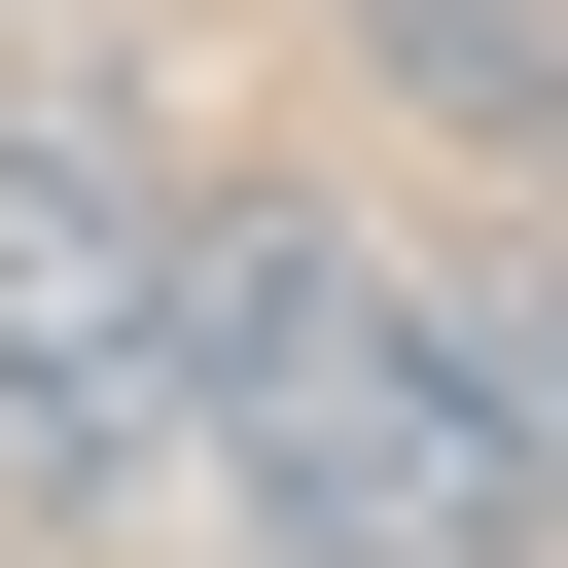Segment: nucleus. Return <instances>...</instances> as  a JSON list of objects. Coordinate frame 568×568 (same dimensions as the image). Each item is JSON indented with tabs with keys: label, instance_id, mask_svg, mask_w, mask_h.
Masks as SVG:
<instances>
[{
	"label": "nucleus",
	"instance_id": "obj_1",
	"mask_svg": "<svg viewBox=\"0 0 568 568\" xmlns=\"http://www.w3.org/2000/svg\"><path fill=\"white\" fill-rule=\"evenodd\" d=\"M178 497H248L284 568H497V532H532V462H497V390H462V284L355 248L320 178L178 213Z\"/></svg>",
	"mask_w": 568,
	"mask_h": 568
},
{
	"label": "nucleus",
	"instance_id": "obj_5",
	"mask_svg": "<svg viewBox=\"0 0 568 568\" xmlns=\"http://www.w3.org/2000/svg\"><path fill=\"white\" fill-rule=\"evenodd\" d=\"M497 568H532V532H497Z\"/></svg>",
	"mask_w": 568,
	"mask_h": 568
},
{
	"label": "nucleus",
	"instance_id": "obj_3",
	"mask_svg": "<svg viewBox=\"0 0 568 568\" xmlns=\"http://www.w3.org/2000/svg\"><path fill=\"white\" fill-rule=\"evenodd\" d=\"M355 71H390L426 142H497V178H568V0H355Z\"/></svg>",
	"mask_w": 568,
	"mask_h": 568
},
{
	"label": "nucleus",
	"instance_id": "obj_2",
	"mask_svg": "<svg viewBox=\"0 0 568 568\" xmlns=\"http://www.w3.org/2000/svg\"><path fill=\"white\" fill-rule=\"evenodd\" d=\"M142 497H178V178H142V106L0 71V532L71 568Z\"/></svg>",
	"mask_w": 568,
	"mask_h": 568
},
{
	"label": "nucleus",
	"instance_id": "obj_4",
	"mask_svg": "<svg viewBox=\"0 0 568 568\" xmlns=\"http://www.w3.org/2000/svg\"><path fill=\"white\" fill-rule=\"evenodd\" d=\"M462 390H497V462H532V532H568V213L462 248Z\"/></svg>",
	"mask_w": 568,
	"mask_h": 568
}]
</instances>
